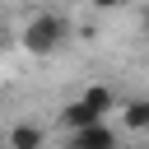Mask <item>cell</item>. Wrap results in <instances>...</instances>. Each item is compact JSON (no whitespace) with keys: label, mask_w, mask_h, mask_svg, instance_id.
<instances>
[{"label":"cell","mask_w":149,"mask_h":149,"mask_svg":"<svg viewBox=\"0 0 149 149\" xmlns=\"http://www.w3.org/2000/svg\"><path fill=\"white\" fill-rule=\"evenodd\" d=\"M65 37H70V23H65L61 14H37V19H28V28H23V47H28L33 56H51Z\"/></svg>","instance_id":"6da1fadb"},{"label":"cell","mask_w":149,"mask_h":149,"mask_svg":"<svg viewBox=\"0 0 149 149\" xmlns=\"http://www.w3.org/2000/svg\"><path fill=\"white\" fill-rule=\"evenodd\" d=\"M61 126H65L70 135H79V130H88V126H102V116H98L84 98H74V102H65V107H61Z\"/></svg>","instance_id":"7a4b0ae2"},{"label":"cell","mask_w":149,"mask_h":149,"mask_svg":"<svg viewBox=\"0 0 149 149\" xmlns=\"http://www.w3.org/2000/svg\"><path fill=\"white\" fill-rule=\"evenodd\" d=\"M70 149H116V130L112 126H88V130L70 135Z\"/></svg>","instance_id":"3957f363"},{"label":"cell","mask_w":149,"mask_h":149,"mask_svg":"<svg viewBox=\"0 0 149 149\" xmlns=\"http://www.w3.org/2000/svg\"><path fill=\"white\" fill-rule=\"evenodd\" d=\"M42 126H33V121H19L14 130H9V149H42Z\"/></svg>","instance_id":"277c9868"},{"label":"cell","mask_w":149,"mask_h":149,"mask_svg":"<svg viewBox=\"0 0 149 149\" xmlns=\"http://www.w3.org/2000/svg\"><path fill=\"white\" fill-rule=\"evenodd\" d=\"M121 121H126L130 130H149V98H135V102H126V107H121Z\"/></svg>","instance_id":"5b68a950"},{"label":"cell","mask_w":149,"mask_h":149,"mask_svg":"<svg viewBox=\"0 0 149 149\" xmlns=\"http://www.w3.org/2000/svg\"><path fill=\"white\" fill-rule=\"evenodd\" d=\"M79 98H84V102H88V107H93L98 116H102V112H112V102H116V93H112L107 84H93V88H84Z\"/></svg>","instance_id":"8992f818"},{"label":"cell","mask_w":149,"mask_h":149,"mask_svg":"<svg viewBox=\"0 0 149 149\" xmlns=\"http://www.w3.org/2000/svg\"><path fill=\"white\" fill-rule=\"evenodd\" d=\"M121 0H93V9H116Z\"/></svg>","instance_id":"52a82bcc"},{"label":"cell","mask_w":149,"mask_h":149,"mask_svg":"<svg viewBox=\"0 0 149 149\" xmlns=\"http://www.w3.org/2000/svg\"><path fill=\"white\" fill-rule=\"evenodd\" d=\"M5 47H9V37H5V28H0V56H5Z\"/></svg>","instance_id":"ba28073f"},{"label":"cell","mask_w":149,"mask_h":149,"mask_svg":"<svg viewBox=\"0 0 149 149\" xmlns=\"http://www.w3.org/2000/svg\"><path fill=\"white\" fill-rule=\"evenodd\" d=\"M144 33H149V9H144Z\"/></svg>","instance_id":"9c48e42d"}]
</instances>
